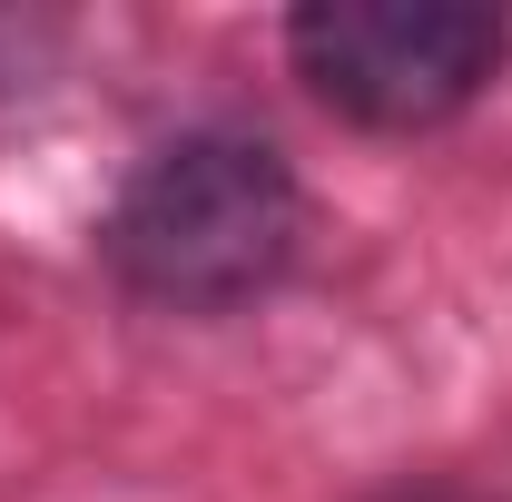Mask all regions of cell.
<instances>
[{
    "mask_svg": "<svg viewBox=\"0 0 512 502\" xmlns=\"http://www.w3.org/2000/svg\"><path fill=\"white\" fill-rule=\"evenodd\" d=\"M296 256V178L256 138H178L128 178L109 217V266L148 306L217 315Z\"/></svg>",
    "mask_w": 512,
    "mask_h": 502,
    "instance_id": "obj_1",
    "label": "cell"
},
{
    "mask_svg": "<svg viewBox=\"0 0 512 502\" xmlns=\"http://www.w3.org/2000/svg\"><path fill=\"white\" fill-rule=\"evenodd\" d=\"M503 60V20L463 0H316L296 10V69L365 128L453 119Z\"/></svg>",
    "mask_w": 512,
    "mask_h": 502,
    "instance_id": "obj_2",
    "label": "cell"
}]
</instances>
